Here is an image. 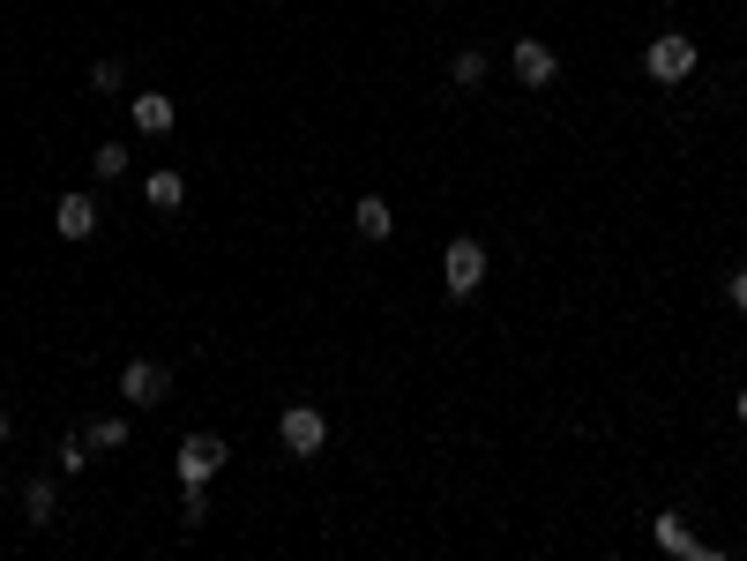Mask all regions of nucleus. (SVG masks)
Listing matches in <instances>:
<instances>
[{"label":"nucleus","mask_w":747,"mask_h":561,"mask_svg":"<svg viewBox=\"0 0 747 561\" xmlns=\"http://www.w3.org/2000/svg\"><path fill=\"white\" fill-rule=\"evenodd\" d=\"M225 457H232V449H225L217 434H187V442L172 449V472H180V486H209V479L225 472Z\"/></svg>","instance_id":"f257e3e1"},{"label":"nucleus","mask_w":747,"mask_h":561,"mask_svg":"<svg viewBox=\"0 0 747 561\" xmlns=\"http://www.w3.org/2000/svg\"><path fill=\"white\" fill-rule=\"evenodd\" d=\"M643 68H651V83H688V76H696V38H680V31L651 38Z\"/></svg>","instance_id":"f03ea898"},{"label":"nucleus","mask_w":747,"mask_h":561,"mask_svg":"<svg viewBox=\"0 0 747 561\" xmlns=\"http://www.w3.org/2000/svg\"><path fill=\"white\" fill-rule=\"evenodd\" d=\"M441 277H449V293H479L486 285V248L479 240H449V255H441Z\"/></svg>","instance_id":"7ed1b4c3"},{"label":"nucleus","mask_w":747,"mask_h":561,"mask_svg":"<svg viewBox=\"0 0 747 561\" xmlns=\"http://www.w3.org/2000/svg\"><path fill=\"white\" fill-rule=\"evenodd\" d=\"M277 434H285L291 457H322V442H330V427H322V412H314V404H291L285 420H277Z\"/></svg>","instance_id":"20e7f679"},{"label":"nucleus","mask_w":747,"mask_h":561,"mask_svg":"<svg viewBox=\"0 0 747 561\" xmlns=\"http://www.w3.org/2000/svg\"><path fill=\"white\" fill-rule=\"evenodd\" d=\"M120 389H127V397H135V404H165V397H172V375H165V367H158V359H127Z\"/></svg>","instance_id":"39448f33"},{"label":"nucleus","mask_w":747,"mask_h":561,"mask_svg":"<svg viewBox=\"0 0 747 561\" xmlns=\"http://www.w3.org/2000/svg\"><path fill=\"white\" fill-rule=\"evenodd\" d=\"M508 60H516V76H524L531 90H545L553 76H561V60H553V45H539V38H516V53H508Z\"/></svg>","instance_id":"423d86ee"},{"label":"nucleus","mask_w":747,"mask_h":561,"mask_svg":"<svg viewBox=\"0 0 747 561\" xmlns=\"http://www.w3.org/2000/svg\"><path fill=\"white\" fill-rule=\"evenodd\" d=\"M53 225H60V240H90V232H97V203H90V195H60Z\"/></svg>","instance_id":"0eeeda50"},{"label":"nucleus","mask_w":747,"mask_h":561,"mask_svg":"<svg viewBox=\"0 0 747 561\" xmlns=\"http://www.w3.org/2000/svg\"><path fill=\"white\" fill-rule=\"evenodd\" d=\"M651 531H658V547H665V554H680V561H717V554H710V547H703V539H696V531H688L680 517H658Z\"/></svg>","instance_id":"6e6552de"},{"label":"nucleus","mask_w":747,"mask_h":561,"mask_svg":"<svg viewBox=\"0 0 747 561\" xmlns=\"http://www.w3.org/2000/svg\"><path fill=\"white\" fill-rule=\"evenodd\" d=\"M135 128L142 135H172V98L165 90H142V98H135Z\"/></svg>","instance_id":"1a4fd4ad"},{"label":"nucleus","mask_w":747,"mask_h":561,"mask_svg":"<svg viewBox=\"0 0 747 561\" xmlns=\"http://www.w3.org/2000/svg\"><path fill=\"white\" fill-rule=\"evenodd\" d=\"M352 225H359L367 240H389V232H397V210H389L381 195H359V210H352Z\"/></svg>","instance_id":"9d476101"},{"label":"nucleus","mask_w":747,"mask_h":561,"mask_svg":"<svg viewBox=\"0 0 747 561\" xmlns=\"http://www.w3.org/2000/svg\"><path fill=\"white\" fill-rule=\"evenodd\" d=\"M142 195H150V210H180L187 180H180V173H150V180H142Z\"/></svg>","instance_id":"9b49d317"},{"label":"nucleus","mask_w":747,"mask_h":561,"mask_svg":"<svg viewBox=\"0 0 747 561\" xmlns=\"http://www.w3.org/2000/svg\"><path fill=\"white\" fill-rule=\"evenodd\" d=\"M53 510H60L53 479H31V486H23V517H31V524H53Z\"/></svg>","instance_id":"f8f14e48"},{"label":"nucleus","mask_w":747,"mask_h":561,"mask_svg":"<svg viewBox=\"0 0 747 561\" xmlns=\"http://www.w3.org/2000/svg\"><path fill=\"white\" fill-rule=\"evenodd\" d=\"M83 442H90V449H120V442H127V420H90Z\"/></svg>","instance_id":"ddd939ff"},{"label":"nucleus","mask_w":747,"mask_h":561,"mask_svg":"<svg viewBox=\"0 0 747 561\" xmlns=\"http://www.w3.org/2000/svg\"><path fill=\"white\" fill-rule=\"evenodd\" d=\"M127 173V142H97V180H120Z\"/></svg>","instance_id":"4468645a"},{"label":"nucleus","mask_w":747,"mask_h":561,"mask_svg":"<svg viewBox=\"0 0 747 561\" xmlns=\"http://www.w3.org/2000/svg\"><path fill=\"white\" fill-rule=\"evenodd\" d=\"M486 83V53H457V90H479Z\"/></svg>","instance_id":"2eb2a0df"},{"label":"nucleus","mask_w":747,"mask_h":561,"mask_svg":"<svg viewBox=\"0 0 747 561\" xmlns=\"http://www.w3.org/2000/svg\"><path fill=\"white\" fill-rule=\"evenodd\" d=\"M120 83H127L120 60H97V68H90V90H120Z\"/></svg>","instance_id":"dca6fc26"},{"label":"nucleus","mask_w":747,"mask_h":561,"mask_svg":"<svg viewBox=\"0 0 747 561\" xmlns=\"http://www.w3.org/2000/svg\"><path fill=\"white\" fill-rule=\"evenodd\" d=\"M90 465V442H60V472H83Z\"/></svg>","instance_id":"f3484780"},{"label":"nucleus","mask_w":747,"mask_h":561,"mask_svg":"<svg viewBox=\"0 0 747 561\" xmlns=\"http://www.w3.org/2000/svg\"><path fill=\"white\" fill-rule=\"evenodd\" d=\"M725 293H733V307L747 314V270H733V285H725Z\"/></svg>","instance_id":"a211bd4d"},{"label":"nucleus","mask_w":747,"mask_h":561,"mask_svg":"<svg viewBox=\"0 0 747 561\" xmlns=\"http://www.w3.org/2000/svg\"><path fill=\"white\" fill-rule=\"evenodd\" d=\"M0 442H8V412H0Z\"/></svg>","instance_id":"6ab92c4d"},{"label":"nucleus","mask_w":747,"mask_h":561,"mask_svg":"<svg viewBox=\"0 0 747 561\" xmlns=\"http://www.w3.org/2000/svg\"><path fill=\"white\" fill-rule=\"evenodd\" d=\"M740 420H747V389H740Z\"/></svg>","instance_id":"aec40b11"}]
</instances>
